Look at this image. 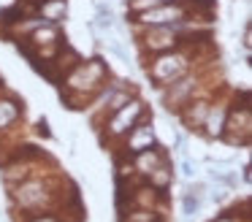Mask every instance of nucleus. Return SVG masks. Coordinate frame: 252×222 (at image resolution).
<instances>
[{
  "label": "nucleus",
  "mask_w": 252,
  "mask_h": 222,
  "mask_svg": "<svg viewBox=\"0 0 252 222\" xmlns=\"http://www.w3.org/2000/svg\"><path fill=\"white\" fill-rule=\"evenodd\" d=\"M33 41H35V43H52V41H57V30H55V27L38 30V32L33 35Z\"/></svg>",
  "instance_id": "17"
},
{
  "label": "nucleus",
  "mask_w": 252,
  "mask_h": 222,
  "mask_svg": "<svg viewBox=\"0 0 252 222\" xmlns=\"http://www.w3.org/2000/svg\"><path fill=\"white\" fill-rule=\"evenodd\" d=\"M65 14H68L65 0H44L41 3V16L46 22H60V19H65Z\"/></svg>",
  "instance_id": "11"
},
{
  "label": "nucleus",
  "mask_w": 252,
  "mask_h": 222,
  "mask_svg": "<svg viewBox=\"0 0 252 222\" xmlns=\"http://www.w3.org/2000/svg\"><path fill=\"white\" fill-rule=\"evenodd\" d=\"M106 65L100 60H90L87 65H79L73 68V73L68 76V87L73 92H95L100 84L106 81Z\"/></svg>",
  "instance_id": "1"
},
{
  "label": "nucleus",
  "mask_w": 252,
  "mask_h": 222,
  "mask_svg": "<svg viewBox=\"0 0 252 222\" xmlns=\"http://www.w3.org/2000/svg\"><path fill=\"white\" fill-rule=\"evenodd\" d=\"M176 35L171 25H152V30L147 32V46L149 49H168L174 46Z\"/></svg>",
  "instance_id": "6"
},
{
  "label": "nucleus",
  "mask_w": 252,
  "mask_h": 222,
  "mask_svg": "<svg viewBox=\"0 0 252 222\" xmlns=\"http://www.w3.org/2000/svg\"><path fill=\"white\" fill-rule=\"evenodd\" d=\"M225 119H228V108L225 106H217V108H209L206 119H203V127H206L209 135H222L225 133Z\"/></svg>",
  "instance_id": "8"
},
{
  "label": "nucleus",
  "mask_w": 252,
  "mask_h": 222,
  "mask_svg": "<svg viewBox=\"0 0 252 222\" xmlns=\"http://www.w3.org/2000/svg\"><path fill=\"white\" fill-rule=\"evenodd\" d=\"M182 173H185V176H192V165H190V160L182 162Z\"/></svg>",
  "instance_id": "19"
},
{
  "label": "nucleus",
  "mask_w": 252,
  "mask_h": 222,
  "mask_svg": "<svg viewBox=\"0 0 252 222\" xmlns=\"http://www.w3.org/2000/svg\"><path fill=\"white\" fill-rule=\"evenodd\" d=\"M206 114H209V106L203 100H198V103H187L182 117H185V122L190 125V127H201L203 119H206Z\"/></svg>",
  "instance_id": "9"
},
{
  "label": "nucleus",
  "mask_w": 252,
  "mask_h": 222,
  "mask_svg": "<svg viewBox=\"0 0 252 222\" xmlns=\"http://www.w3.org/2000/svg\"><path fill=\"white\" fill-rule=\"evenodd\" d=\"M198 209H201V198H198L195 190H190V192L185 195V217H192Z\"/></svg>",
  "instance_id": "15"
},
{
  "label": "nucleus",
  "mask_w": 252,
  "mask_h": 222,
  "mask_svg": "<svg viewBox=\"0 0 252 222\" xmlns=\"http://www.w3.org/2000/svg\"><path fill=\"white\" fill-rule=\"evenodd\" d=\"M30 222H57V220L49 217V214H44V217H35V220H30Z\"/></svg>",
  "instance_id": "20"
},
{
  "label": "nucleus",
  "mask_w": 252,
  "mask_h": 222,
  "mask_svg": "<svg viewBox=\"0 0 252 222\" xmlns=\"http://www.w3.org/2000/svg\"><path fill=\"white\" fill-rule=\"evenodd\" d=\"M185 5H155V8H149V11H144L138 19L141 22H147V25H171V22H182L185 19Z\"/></svg>",
  "instance_id": "4"
},
{
  "label": "nucleus",
  "mask_w": 252,
  "mask_h": 222,
  "mask_svg": "<svg viewBox=\"0 0 252 222\" xmlns=\"http://www.w3.org/2000/svg\"><path fill=\"white\" fill-rule=\"evenodd\" d=\"M141 114H144V106L138 100H127V103H122L120 108H117V114L109 119V135H114V138H120V135H125L127 130L133 127V125L141 119Z\"/></svg>",
  "instance_id": "2"
},
{
  "label": "nucleus",
  "mask_w": 252,
  "mask_h": 222,
  "mask_svg": "<svg viewBox=\"0 0 252 222\" xmlns=\"http://www.w3.org/2000/svg\"><path fill=\"white\" fill-rule=\"evenodd\" d=\"M192 87H195V81H192V79L179 81V84H174V90H171L168 95H165V100H168L171 106H179V103H182V100H185V97L192 92Z\"/></svg>",
  "instance_id": "12"
},
{
  "label": "nucleus",
  "mask_w": 252,
  "mask_h": 222,
  "mask_svg": "<svg viewBox=\"0 0 252 222\" xmlns=\"http://www.w3.org/2000/svg\"><path fill=\"white\" fill-rule=\"evenodd\" d=\"M17 198H19V203H22L25 209H33V206H41V203L46 200V190H44V184L33 182V184H25V187H19Z\"/></svg>",
  "instance_id": "7"
},
{
  "label": "nucleus",
  "mask_w": 252,
  "mask_h": 222,
  "mask_svg": "<svg viewBox=\"0 0 252 222\" xmlns=\"http://www.w3.org/2000/svg\"><path fill=\"white\" fill-rule=\"evenodd\" d=\"M98 27L100 30L114 27V14H111V8H106V5H98Z\"/></svg>",
  "instance_id": "16"
},
{
  "label": "nucleus",
  "mask_w": 252,
  "mask_h": 222,
  "mask_svg": "<svg viewBox=\"0 0 252 222\" xmlns=\"http://www.w3.org/2000/svg\"><path fill=\"white\" fill-rule=\"evenodd\" d=\"M217 222H236V220H233V217H220Z\"/></svg>",
  "instance_id": "21"
},
{
  "label": "nucleus",
  "mask_w": 252,
  "mask_h": 222,
  "mask_svg": "<svg viewBox=\"0 0 252 222\" xmlns=\"http://www.w3.org/2000/svg\"><path fill=\"white\" fill-rule=\"evenodd\" d=\"M185 68H187V57H185V54H174V52H171V54H163V57L149 68V73H152L155 81L168 84V81L179 79V76L185 73Z\"/></svg>",
  "instance_id": "3"
},
{
  "label": "nucleus",
  "mask_w": 252,
  "mask_h": 222,
  "mask_svg": "<svg viewBox=\"0 0 252 222\" xmlns=\"http://www.w3.org/2000/svg\"><path fill=\"white\" fill-rule=\"evenodd\" d=\"M106 43H109V46H111V52H114V54H120L122 60H127V52H125V46H122V43L117 41V38H109V41H106Z\"/></svg>",
  "instance_id": "18"
},
{
  "label": "nucleus",
  "mask_w": 252,
  "mask_h": 222,
  "mask_svg": "<svg viewBox=\"0 0 252 222\" xmlns=\"http://www.w3.org/2000/svg\"><path fill=\"white\" fill-rule=\"evenodd\" d=\"M152 146H155V130H152V125L136 122L130 130H127V149H130L133 155H138V152H144V149H152Z\"/></svg>",
  "instance_id": "5"
},
{
  "label": "nucleus",
  "mask_w": 252,
  "mask_h": 222,
  "mask_svg": "<svg viewBox=\"0 0 252 222\" xmlns=\"http://www.w3.org/2000/svg\"><path fill=\"white\" fill-rule=\"evenodd\" d=\"M152 176V182L158 184V187H165L168 184V179H171V173H168V165H165V160H160L158 165H155V171L149 173Z\"/></svg>",
  "instance_id": "14"
},
{
  "label": "nucleus",
  "mask_w": 252,
  "mask_h": 222,
  "mask_svg": "<svg viewBox=\"0 0 252 222\" xmlns=\"http://www.w3.org/2000/svg\"><path fill=\"white\" fill-rule=\"evenodd\" d=\"M160 160H163V155H160V152L144 149V152H138V155H136V162H133V168H136L138 173H152L155 165H158Z\"/></svg>",
  "instance_id": "10"
},
{
  "label": "nucleus",
  "mask_w": 252,
  "mask_h": 222,
  "mask_svg": "<svg viewBox=\"0 0 252 222\" xmlns=\"http://www.w3.org/2000/svg\"><path fill=\"white\" fill-rule=\"evenodd\" d=\"M19 117V106L14 100H0V130L8 127Z\"/></svg>",
  "instance_id": "13"
}]
</instances>
